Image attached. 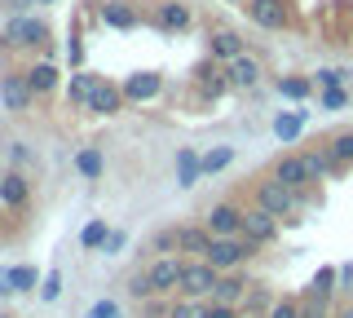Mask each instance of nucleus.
I'll return each mask as SVG.
<instances>
[{
  "label": "nucleus",
  "instance_id": "f257e3e1",
  "mask_svg": "<svg viewBox=\"0 0 353 318\" xmlns=\"http://www.w3.org/2000/svg\"><path fill=\"white\" fill-rule=\"evenodd\" d=\"M248 252H252V244H230V239H221V235H216L212 244H208L203 257H208V266H212V270H225V266H239Z\"/></svg>",
  "mask_w": 353,
  "mask_h": 318
},
{
  "label": "nucleus",
  "instance_id": "f03ea898",
  "mask_svg": "<svg viewBox=\"0 0 353 318\" xmlns=\"http://www.w3.org/2000/svg\"><path fill=\"white\" fill-rule=\"evenodd\" d=\"M181 288L190 292V296L216 292V270L212 266H181Z\"/></svg>",
  "mask_w": 353,
  "mask_h": 318
},
{
  "label": "nucleus",
  "instance_id": "7ed1b4c3",
  "mask_svg": "<svg viewBox=\"0 0 353 318\" xmlns=\"http://www.w3.org/2000/svg\"><path fill=\"white\" fill-rule=\"evenodd\" d=\"M261 208H265V212H274V217L292 212V186H283L279 177L265 181V186H261Z\"/></svg>",
  "mask_w": 353,
  "mask_h": 318
},
{
  "label": "nucleus",
  "instance_id": "20e7f679",
  "mask_svg": "<svg viewBox=\"0 0 353 318\" xmlns=\"http://www.w3.org/2000/svg\"><path fill=\"white\" fill-rule=\"evenodd\" d=\"M208 230L221 239H230V235H239L243 230V212H234V208H225V203H216L212 212H208Z\"/></svg>",
  "mask_w": 353,
  "mask_h": 318
},
{
  "label": "nucleus",
  "instance_id": "39448f33",
  "mask_svg": "<svg viewBox=\"0 0 353 318\" xmlns=\"http://www.w3.org/2000/svg\"><path fill=\"white\" fill-rule=\"evenodd\" d=\"M146 279H150V292H168V288L181 283V266H176V261H154Z\"/></svg>",
  "mask_w": 353,
  "mask_h": 318
},
{
  "label": "nucleus",
  "instance_id": "423d86ee",
  "mask_svg": "<svg viewBox=\"0 0 353 318\" xmlns=\"http://www.w3.org/2000/svg\"><path fill=\"white\" fill-rule=\"evenodd\" d=\"M248 14H252V23H261V27H283L287 23V14H283L279 0H252Z\"/></svg>",
  "mask_w": 353,
  "mask_h": 318
},
{
  "label": "nucleus",
  "instance_id": "0eeeda50",
  "mask_svg": "<svg viewBox=\"0 0 353 318\" xmlns=\"http://www.w3.org/2000/svg\"><path fill=\"white\" fill-rule=\"evenodd\" d=\"M159 75H154V71H137V75H132V80L124 84V93L132 97V102H146V97H154V93H159Z\"/></svg>",
  "mask_w": 353,
  "mask_h": 318
},
{
  "label": "nucleus",
  "instance_id": "6e6552de",
  "mask_svg": "<svg viewBox=\"0 0 353 318\" xmlns=\"http://www.w3.org/2000/svg\"><path fill=\"white\" fill-rule=\"evenodd\" d=\"M243 230L252 235V244H261V239H274V212H265V208L248 212V217H243Z\"/></svg>",
  "mask_w": 353,
  "mask_h": 318
},
{
  "label": "nucleus",
  "instance_id": "1a4fd4ad",
  "mask_svg": "<svg viewBox=\"0 0 353 318\" xmlns=\"http://www.w3.org/2000/svg\"><path fill=\"white\" fill-rule=\"evenodd\" d=\"M88 111H97V115H115V111H119V93L110 89V84H97L93 97H88Z\"/></svg>",
  "mask_w": 353,
  "mask_h": 318
},
{
  "label": "nucleus",
  "instance_id": "9d476101",
  "mask_svg": "<svg viewBox=\"0 0 353 318\" xmlns=\"http://www.w3.org/2000/svg\"><path fill=\"white\" fill-rule=\"evenodd\" d=\"M283 186H296V181H309V172H305V155H287L279 163V172H274Z\"/></svg>",
  "mask_w": 353,
  "mask_h": 318
},
{
  "label": "nucleus",
  "instance_id": "9b49d317",
  "mask_svg": "<svg viewBox=\"0 0 353 318\" xmlns=\"http://www.w3.org/2000/svg\"><path fill=\"white\" fill-rule=\"evenodd\" d=\"M53 84H58V67H49V62L31 67V75H27V89H31V93H49Z\"/></svg>",
  "mask_w": 353,
  "mask_h": 318
},
{
  "label": "nucleus",
  "instance_id": "f8f14e48",
  "mask_svg": "<svg viewBox=\"0 0 353 318\" xmlns=\"http://www.w3.org/2000/svg\"><path fill=\"white\" fill-rule=\"evenodd\" d=\"M199 172H203V159H199L194 150H181V155H176V177H181V186H194Z\"/></svg>",
  "mask_w": 353,
  "mask_h": 318
},
{
  "label": "nucleus",
  "instance_id": "ddd939ff",
  "mask_svg": "<svg viewBox=\"0 0 353 318\" xmlns=\"http://www.w3.org/2000/svg\"><path fill=\"white\" fill-rule=\"evenodd\" d=\"M9 40H18V45H40V40H44V23H31V18H22V23L9 27Z\"/></svg>",
  "mask_w": 353,
  "mask_h": 318
},
{
  "label": "nucleus",
  "instance_id": "4468645a",
  "mask_svg": "<svg viewBox=\"0 0 353 318\" xmlns=\"http://www.w3.org/2000/svg\"><path fill=\"white\" fill-rule=\"evenodd\" d=\"M27 288H36V270H31V266L9 270V274H5V283H0V292H27Z\"/></svg>",
  "mask_w": 353,
  "mask_h": 318
},
{
  "label": "nucleus",
  "instance_id": "2eb2a0df",
  "mask_svg": "<svg viewBox=\"0 0 353 318\" xmlns=\"http://www.w3.org/2000/svg\"><path fill=\"white\" fill-rule=\"evenodd\" d=\"M159 23L168 27V31H185V27H190V9H185V5H163L159 9Z\"/></svg>",
  "mask_w": 353,
  "mask_h": 318
},
{
  "label": "nucleus",
  "instance_id": "dca6fc26",
  "mask_svg": "<svg viewBox=\"0 0 353 318\" xmlns=\"http://www.w3.org/2000/svg\"><path fill=\"white\" fill-rule=\"evenodd\" d=\"M239 36H234V31H216V36H212V53H216V58H239Z\"/></svg>",
  "mask_w": 353,
  "mask_h": 318
},
{
  "label": "nucleus",
  "instance_id": "f3484780",
  "mask_svg": "<svg viewBox=\"0 0 353 318\" xmlns=\"http://www.w3.org/2000/svg\"><path fill=\"white\" fill-rule=\"evenodd\" d=\"M256 62H252V58H243V53H239V58H234V67H230V80H234V84H256Z\"/></svg>",
  "mask_w": 353,
  "mask_h": 318
},
{
  "label": "nucleus",
  "instance_id": "a211bd4d",
  "mask_svg": "<svg viewBox=\"0 0 353 318\" xmlns=\"http://www.w3.org/2000/svg\"><path fill=\"white\" fill-rule=\"evenodd\" d=\"M0 199H5V203H22V199H27V186H22V177H14V172H9V177L5 181H0Z\"/></svg>",
  "mask_w": 353,
  "mask_h": 318
},
{
  "label": "nucleus",
  "instance_id": "6ab92c4d",
  "mask_svg": "<svg viewBox=\"0 0 353 318\" xmlns=\"http://www.w3.org/2000/svg\"><path fill=\"white\" fill-rule=\"evenodd\" d=\"M301 128H305V119H301V115H279L274 133H279V141H296V137H301Z\"/></svg>",
  "mask_w": 353,
  "mask_h": 318
},
{
  "label": "nucleus",
  "instance_id": "aec40b11",
  "mask_svg": "<svg viewBox=\"0 0 353 318\" xmlns=\"http://www.w3.org/2000/svg\"><path fill=\"white\" fill-rule=\"evenodd\" d=\"M331 163H353V133H340L331 141Z\"/></svg>",
  "mask_w": 353,
  "mask_h": 318
},
{
  "label": "nucleus",
  "instance_id": "412c9836",
  "mask_svg": "<svg viewBox=\"0 0 353 318\" xmlns=\"http://www.w3.org/2000/svg\"><path fill=\"white\" fill-rule=\"evenodd\" d=\"M75 168H80L84 177H97V172H102V155H97V150H80V155H75Z\"/></svg>",
  "mask_w": 353,
  "mask_h": 318
},
{
  "label": "nucleus",
  "instance_id": "4be33fe9",
  "mask_svg": "<svg viewBox=\"0 0 353 318\" xmlns=\"http://www.w3.org/2000/svg\"><path fill=\"white\" fill-rule=\"evenodd\" d=\"M93 89H97L93 75H75V80H71V97H75V102H84V106H88V97H93Z\"/></svg>",
  "mask_w": 353,
  "mask_h": 318
},
{
  "label": "nucleus",
  "instance_id": "5701e85b",
  "mask_svg": "<svg viewBox=\"0 0 353 318\" xmlns=\"http://www.w3.org/2000/svg\"><path fill=\"white\" fill-rule=\"evenodd\" d=\"M106 235H110V230H106L102 221H88V226H84V235H80V244H84V248H102V244H106Z\"/></svg>",
  "mask_w": 353,
  "mask_h": 318
},
{
  "label": "nucleus",
  "instance_id": "b1692460",
  "mask_svg": "<svg viewBox=\"0 0 353 318\" xmlns=\"http://www.w3.org/2000/svg\"><path fill=\"white\" fill-rule=\"evenodd\" d=\"M102 18H106L110 27H132V9H124V5H106Z\"/></svg>",
  "mask_w": 353,
  "mask_h": 318
},
{
  "label": "nucleus",
  "instance_id": "393cba45",
  "mask_svg": "<svg viewBox=\"0 0 353 318\" xmlns=\"http://www.w3.org/2000/svg\"><path fill=\"white\" fill-rule=\"evenodd\" d=\"M208 244H212V239H208L203 230H181V248H190V252H208Z\"/></svg>",
  "mask_w": 353,
  "mask_h": 318
},
{
  "label": "nucleus",
  "instance_id": "a878e982",
  "mask_svg": "<svg viewBox=\"0 0 353 318\" xmlns=\"http://www.w3.org/2000/svg\"><path fill=\"white\" fill-rule=\"evenodd\" d=\"M230 159H234V150H230V146H221V150H212V155H203V172H216V168H225Z\"/></svg>",
  "mask_w": 353,
  "mask_h": 318
},
{
  "label": "nucleus",
  "instance_id": "bb28decb",
  "mask_svg": "<svg viewBox=\"0 0 353 318\" xmlns=\"http://www.w3.org/2000/svg\"><path fill=\"white\" fill-rule=\"evenodd\" d=\"M27 93H31V89H27V84H18V80H9V84H5V102L14 106V111H18L22 102H27Z\"/></svg>",
  "mask_w": 353,
  "mask_h": 318
},
{
  "label": "nucleus",
  "instance_id": "cd10ccee",
  "mask_svg": "<svg viewBox=\"0 0 353 318\" xmlns=\"http://www.w3.org/2000/svg\"><path fill=\"white\" fill-rule=\"evenodd\" d=\"M327 168H331V155H305V172H309V177H327Z\"/></svg>",
  "mask_w": 353,
  "mask_h": 318
},
{
  "label": "nucleus",
  "instance_id": "c85d7f7f",
  "mask_svg": "<svg viewBox=\"0 0 353 318\" xmlns=\"http://www.w3.org/2000/svg\"><path fill=\"white\" fill-rule=\"evenodd\" d=\"M336 279H340V274L331 270V266H327V270H318V279H314V296H327L331 288H336Z\"/></svg>",
  "mask_w": 353,
  "mask_h": 318
},
{
  "label": "nucleus",
  "instance_id": "c756f323",
  "mask_svg": "<svg viewBox=\"0 0 353 318\" xmlns=\"http://www.w3.org/2000/svg\"><path fill=\"white\" fill-rule=\"evenodd\" d=\"M239 292H243V283H239V279H225V283H216V296H221V305L239 301Z\"/></svg>",
  "mask_w": 353,
  "mask_h": 318
},
{
  "label": "nucleus",
  "instance_id": "7c9ffc66",
  "mask_svg": "<svg viewBox=\"0 0 353 318\" xmlns=\"http://www.w3.org/2000/svg\"><path fill=\"white\" fill-rule=\"evenodd\" d=\"M88 318H119V305L115 301H97L93 310H88Z\"/></svg>",
  "mask_w": 353,
  "mask_h": 318
},
{
  "label": "nucleus",
  "instance_id": "2f4dec72",
  "mask_svg": "<svg viewBox=\"0 0 353 318\" xmlns=\"http://www.w3.org/2000/svg\"><path fill=\"white\" fill-rule=\"evenodd\" d=\"M340 80H345V71H318V84H323V89H340Z\"/></svg>",
  "mask_w": 353,
  "mask_h": 318
},
{
  "label": "nucleus",
  "instance_id": "473e14b6",
  "mask_svg": "<svg viewBox=\"0 0 353 318\" xmlns=\"http://www.w3.org/2000/svg\"><path fill=\"white\" fill-rule=\"evenodd\" d=\"M323 106H327V111H340V106H345V93H340V89H323Z\"/></svg>",
  "mask_w": 353,
  "mask_h": 318
},
{
  "label": "nucleus",
  "instance_id": "72a5a7b5",
  "mask_svg": "<svg viewBox=\"0 0 353 318\" xmlns=\"http://www.w3.org/2000/svg\"><path fill=\"white\" fill-rule=\"evenodd\" d=\"M279 89H283L287 97H305V93H309V84H305V80H283Z\"/></svg>",
  "mask_w": 353,
  "mask_h": 318
},
{
  "label": "nucleus",
  "instance_id": "f704fd0d",
  "mask_svg": "<svg viewBox=\"0 0 353 318\" xmlns=\"http://www.w3.org/2000/svg\"><path fill=\"white\" fill-rule=\"evenodd\" d=\"M270 318H301V305L283 301V305H274V314H270Z\"/></svg>",
  "mask_w": 353,
  "mask_h": 318
},
{
  "label": "nucleus",
  "instance_id": "c9c22d12",
  "mask_svg": "<svg viewBox=\"0 0 353 318\" xmlns=\"http://www.w3.org/2000/svg\"><path fill=\"white\" fill-rule=\"evenodd\" d=\"M40 292H44V301H53V296L62 292V279H58V274H49V279H44V288H40Z\"/></svg>",
  "mask_w": 353,
  "mask_h": 318
},
{
  "label": "nucleus",
  "instance_id": "e433bc0d",
  "mask_svg": "<svg viewBox=\"0 0 353 318\" xmlns=\"http://www.w3.org/2000/svg\"><path fill=\"white\" fill-rule=\"evenodd\" d=\"M172 318H203V310H199V305H176Z\"/></svg>",
  "mask_w": 353,
  "mask_h": 318
},
{
  "label": "nucleus",
  "instance_id": "4c0bfd02",
  "mask_svg": "<svg viewBox=\"0 0 353 318\" xmlns=\"http://www.w3.org/2000/svg\"><path fill=\"white\" fill-rule=\"evenodd\" d=\"M301 318H323V296H318V301H309L305 310H301Z\"/></svg>",
  "mask_w": 353,
  "mask_h": 318
},
{
  "label": "nucleus",
  "instance_id": "58836bf2",
  "mask_svg": "<svg viewBox=\"0 0 353 318\" xmlns=\"http://www.w3.org/2000/svg\"><path fill=\"white\" fill-rule=\"evenodd\" d=\"M102 248H106V252H119V248H124V235H119V230H115V235H106Z\"/></svg>",
  "mask_w": 353,
  "mask_h": 318
},
{
  "label": "nucleus",
  "instance_id": "ea45409f",
  "mask_svg": "<svg viewBox=\"0 0 353 318\" xmlns=\"http://www.w3.org/2000/svg\"><path fill=\"white\" fill-rule=\"evenodd\" d=\"M203 318H234V314H230V305H216V310H203Z\"/></svg>",
  "mask_w": 353,
  "mask_h": 318
},
{
  "label": "nucleus",
  "instance_id": "a19ab883",
  "mask_svg": "<svg viewBox=\"0 0 353 318\" xmlns=\"http://www.w3.org/2000/svg\"><path fill=\"white\" fill-rule=\"evenodd\" d=\"M340 283H345V288H353V266H345V270H340Z\"/></svg>",
  "mask_w": 353,
  "mask_h": 318
},
{
  "label": "nucleus",
  "instance_id": "79ce46f5",
  "mask_svg": "<svg viewBox=\"0 0 353 318\" xmlns=\"http://www.w3.org/2000/svg\"><path fill=\"white\" fill-rule=\"evenodd\" d=\"M340 318H353V310H345V314H340Z\"/></svg>",
  "mask_w": 353,
  "mask_h": 318
},
{
  "label": "nucleus",
  "instance_id": "37998d69",
  "mask_svg": "<svg viewBox=\"0 0 353 318\" xmlns=\"http://www.w3.org/2000/svg\"><path fill=\"white\" fill-rule=\"evenodd\" d=\"M252 318H256V314H252Z\"/></svg>",
  "mask_w": 353,
  "mask_h": 318
}]
</instances>
